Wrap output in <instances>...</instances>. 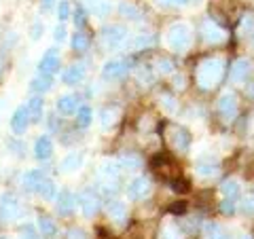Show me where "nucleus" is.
<instances>
[{
  "mask_svg": "<svg viewBox=\"0 0 254 239\" xmlns=\"http://www.w3.org/2000/svg\"><path fill=\"white\" fill-rule=\"evenodd\" d=\"M225 70H227V61L222 58H205L197 63L195 70V83L199 89L210 91L214 87H218L220 81L225 78Z\"/></svg>",
  "mask_w": 254,
  "mask_h": 239,
  "instance_id": "obj_1",
  "label": "nucleus"
},
{
  "mask_svg": "<svg viewBox=\"0 0 254 239\" xmlns=\"http://www.w3.org/2000/svg\"><path fill=\"white\" fill-rule=\"evenodd\" d=\"M165 41H168V47L172 51L185 53V51H189L190 43H193V30H190L189 23L176 21L168 28V32H165Z\"/></svg>",
  "mask_w": 254,
  "mask_h": 239,
  "instance_id": "obj_2",
  "label": "nucleus"
},
{
  "mask_svg": "<svg viewBox=\"0 0 254 239\" xmlns=\"http://www.w3.org/2000/svg\"><path fill=\"white\" fill-rule=\"evenodd\" d=\"M165 142L170 144L172 150L176 153H185L190 146V133L187 127H182L178 123H168L165 125Z\"/></svg>",
  "mask_w": 254,
  "mask_h": 239,
  "instance_id": "obj_3",
  "label": "nucleus"
},
{
  "mask_svg": "<svg viewBox=\"0 0 254 239\" xmlns=\"http://www.w3.org/2000/svg\"><path fill=\"white\" fill-rule=\"evenodd\" d=\"M218 115L225 123H233L237 119V113H240V102H237V95L233 91H225L218 98Z\"/></svg>",
  "mask_w": 254,
  "mask_h": 239,
  "instance_id": "obj_4",
  "label": "nucleus"
},
{
  "mask_svg": "<svg viewBox=\"0 0 254 239\" xmlns=\"http://www.w3.org/2000/svg\"><path fill=\"white\" fill-rule=\"evenodd\" d=\"M21 214V203L13 193H4L0 197V222L9 225V222L17 220Z\"/></svg>",
  "mask_w": 254,
  "mask_h": 239,
  "instance_id": "obj_5",
  "label": "nucleus"
},
{
  "mask_svg": "<svg viewBox=\"0 0 254 239\" xmlns=\"http://www.w3.org/2000/svg\"><path fill=\"white\" fill-rule=\"evenodd\" d=\"M125 41H127V30L123 26H108L100 34V43L104 49H119V47L125 45Z\"/></svg>",
  "mask_w": 254,
  "mask_h": 239,
  "instance_id": "obj_6",
  "label": "nucleus"
},
{
  "mask_svg": "<svg viewBox=\"0 0 254 239\" xmlns=\"http://www.w3.org/2000/svg\"><path fill=\"white\" fill-rule=\"evenodd\" d=\"M76 203H78V208H81L85 218H93L95 214H98V210H100V197L95 195L91 188L83 190V193L76 197Z\"/></svg>",
  "mask_w": 254,
  "mask_h": 239,
  "instance_id": "obj_7",
  "label": "nucleus"
},
{
  "mask_svg": "<svg viewBox=\"0 0 254 239\" xmlns=\"http://www.w3.org/2000/svg\"><path fill=\"white\" fill-rule=\"evenodd\" d=\"M129 72V61L127 60H108L102 68V78L104 81H117V78H123Z\"/></svg>",
  "mask_w": 254,
  "mask_h": 239,
  "instance_id": "obj_8",
  "label": "nucleus"
},
{
  "mask_svg": "<svg viewBox=\"0 0 254 239\" xmlns=\"http://www.w3.org/2000/svg\"><path fill=\"white\" fill-rule=\"evenodd\" d=\"M150 188H153V186H150V180L146 176H136L129 182V184H127L125 193H127V197H129V199L138 201V199H144V197L150 195Z\"/></svg>",
  "mask_w": 254,
  "mask_h": 239,
  "instance_id": "obj_9",
  "label": "nucleus"
},
{
  "mask_svg": "<svg viewBox=\"0 0 254 239\" xmlns=\"http://www.w3.org/2000/svg\"><path fill=\"white\" fill-rule=\"evenodd\" d=\"M201 36L208 45H220V43L227 41V32L222 30L218 23H214L212 19L201 23Z\"/></svg>",
  "mask_w": 254,
  "mask_h": 239,
  "instance_id": "obj_10",
  "label": "nucleus"
},
{
  "mask_svg": "<svg viewBox=\"0 0 254 239\" xmlns=\"http://www.w3.org/2000/svg\"><path fill=\"white\" fill-rule=\"evenodd\" d=\"M60 70V53L58 49H47L45 55L38 61V72L47 74V76H53L55 72Z\"/></svg>",
  "mask_w": 254,
  "mask_h": 239,
  "instance_id": "obj_11",
  "label": "nucleus"
},
{
  "mask_svg": "<svg viewBox=\"0 0 254 239\" xmlns=\"http://www.w3.org/2000/svg\"><path fill=\"white\" fill-rule=\"evenodd\" d=\"M74 208H76V197L70 190L64 188L55 195V210H58L60 216H70L74 212Z\"/></svg>",
  "mask_w": 254,
  "mask_h": 239,
  "instance_id": "obj_12",
  "label": "nucleus"
},
{
  "mask_svg": "<svg viewBox=\"0 0 254 239\" xmlns=\"http://www.w3.org/2000/svg\"><path fill=\"white\" fill-rule=\"evenodd\" d=\"M30 123H32V121H30L28 108H26V106L15 108V113H13V117H11V129H13V133H17V135L26 133L28 127H30Z\"/></svg>",
  "mask_w": 254,
  "mask_h": 239,
  "instance_id": "obj_13",
  "label": "nucleus"
},
{
  "mask_svg": "<svg viewBox=\"0 0 254 239\" xmlns=\"http://www.w3.org/2000/svg\"><path fill=\"white\" fill-rule=\"evenodd\" d=\"M218 172H220V165L216 159H197L195 174L199 178H214V176H218Z\"/></svg>",
  "mask_w": 254,
  "mask_h": 239,
  "instance_id": "obj_14",
  "label": "nucleus"
},
{
  "mask_svg": "<svg viewBox=\"0 0 254 239\" xmlns=\"http://www.w3.org/2000/svg\"><path fill=\"white\" fill-rule=\"evenodd\" d=\"M34 157L38 161H47L53 157V142L49 135H38L34 142Z\"/></svg>",
  "mask_w": 254,
  "mask_h": 239,
  "instance_id": "obj_15",
  "label": "nucleus"
},
{
  "mask_svg": "<svg viewBox=\"0 0 254 239\" xmlns=\"http://www.w3.org/2000/svg\"><path fill=\"white\" fill-rule=\"evenodd\" d=\"M250 70H252V63H250V60L240 58V60H235V61H233L231 72H229V74H231V81H233V83H244L246 78H248Z\"/></svg>",
  "mask_w": 254,
  "mask_h": 239,
  "instance_id": "obj_16",
  "label": "nucleus"
},
{
  "mask_svg": "<svg viewBox=\"0 0 254 239\" xmlns=\"http://www.w3.org/2000/svg\"><path fill=\"white\" fill-rule=\"evenodd\" d=\"M106 212H108V218L113 222H117V225H125V220H127V205L123 201H119V199L108 201Z\"/></svg>",
  "mask_w": 254,
  "mask_h": 239,
  "instance_id": "obj_17",
  "label": "nucleus"
},
{
  "mask_svg": "<svg viewBox=\"0 0 254 239\" xmlns=\"http://www.w3.org/2000/svg\"><path fill=\"white\" fill-rule=\"evenodd\" d=\"M83 78H85V66H83V63H72V66L66 68L62 72V83L64 85H70V87L78 85Z\"/></svg>",
  "mask_w": 254,
  "mask_h": 239,
  "instance_id": "obj_18",
  "label": "nucleus"
},
{
  "mask_svg": "<svg viewBox=\"0 0 254 239\" xmlns=\"http://www.w3.org/2000/svg\"><path fill=\"white\" fill-rule=\"evenodd\" d=\"M83 161H85V155L83 153H70V155H66L60 161V172H64V174L78 172L83 167Z\"/></svg>",
  "mask_w": 254,
  "mask_h": 239,
  "instance_id": "obj_19",
  "label": "nucleus"
},
{
  "mask_svg": "<svg viewBox=\"0 0 254 239\" xmlns=\"http://www.w3.org/2000/svg\"><path fill=\"white\" fill-rule=\"evenodd\" d=\"M28 115H30V121L32 123H41L43 121V113H45V100L43 95H32V98L28 100Z\"/></svg>",
  "mask_w": 254,
  "mask_h": 239,
  "instance_id": "obj_20",
  "label": "nucleus"
},
{
  "mask_svg": "<svg viewBox=\"0 0 254 239\" xmlns=\"http://www.w3.org/2000/svg\"><path fill=\"white\" fill-rule=\"evenodd\" d=\"M153 45H155L153 34H136V36H131L129 41H125V49L127 51H144Z\"/></svg>",
  "mask_w": 254,
  "mask_h": 239,
  "instance_id": "obj_21",
  "label": "nucleus"
},
{
  "mask_svg": "<svg viewBox=\"0 0 254 239\" xmlns=\"http://www.w3.org/2000/svg\"><path fill=\"white\" fill-rule=\"evenodd\" d=\"M119 172H121V167H119V161H110V159H106V161L100 163V178L106 180V184H110V182H115L119 178Z\"/></svg>",
  "mask_w": 254,
  "mask_h": 239,
  "instance_id": "obj_22",
  "label": "nucleus"
},
{
  "mask_svg": "<svg viewBox=\"0 0 254 239\" xmlns=\"http://www.w3.org/2000/svg\"><path fill=\"white\" fill-rule=\"evenodd\" d=\"M45 180V172L43 170H30L23 174L21 178V186L23 190H28V193H32V190H36V186L41 184V182Z\"/></svg>",
  "mask_w": 254,
  "mask_h": 239,
  "instance_id": "obj_23",
  "label": "nucleus"
},
{
  "mask_svg": "<svg viewBox=\"0 0 254 239\" xmlns=\"http://www.w3.org/2000/svg\"><path fill=\"white\" fill-rule=\"evenodd\" d=\"M36 227H38V233H41L43 237H55L58 235V225H55V220L51 216H45V214H41L36 220Z\"/></svg>",
  "mask_w": 254,
  "mask_h": 239,
  "instance_id": "obj_24",
  "label": "nucleus"
},
{
  "mask_svg": "<svg viewBox=\"0 0 254 239\" xmlns=\"http://www.w3.org/2000/svg\"><path fill=\"white\" fill-rule=\"evenodd\" d=\"M51 87H53V78H51V76L38 74L36 78H32L30 91H32V93H36V95H43V93H47V91H51Z\"/></svg>",
  "mask_w": 254,
  "mask_h": 239,
  "instance_id": "obj_25",
  "label": "nucleus"
},
{
  "mask_svg": "<svg viewBox=\"0 0 254 239\" xmlns=\"http://www.w3.org/2000/svg\"><path fill=\"white\" fill-rule=\"evenodd\" d=\"M78 108V98L76 95H62V98L58 100V110L62 115H74Z\"/></svg>",
  "mask_w": 254,
  "mask_h": 239,
  "instance_id": "obj_26",
  "label": "nucleus"
},
{
  "mask_svg": "<svg viewBox=\"0 0 254 239\" xmlns=\"http://www.w3.org/2000/svg\"><path fill=\"white\" fill-rule=\"evenodd\" d=\"M119 167L125 170V172H138L142 167V159L138 155H133V153H127V155H123L121 159H119Z\"/></svg>",
  "mask_w": 254,
  "mask_h": 239,
  "instance_id": "obj_27",
  "label": "nucleus"
},
{
  "mask_svg": "<svg viewBox=\"0 0 254 239\" xmlns=\"http://www.w3.org/2000/svg\"><path fill=\"white\" fill-rule=\"evenodd\" d=\"M240 190H242V186H240V182H237L235 178H229V180H225L220 184V193H222L225 199H237L240 197Z\"/></svg>",
  "mask_w": 254,
  "mask_h": 239,
  "instance_id": "obj_28",
  "label": "nucleus"
},
{
  "mask_svg": "<svg viewBox=\"0 0 254 239\" xmlns=\"http://www.w3.org/2000/svg\"><path fill=\"white\" fill-rule=\"evenodd\" d=\"M36 193L41 195L43 199H47V201H53L55 195H58V186H55V182L49 180V178H45L41 184L36 186Z\"/></svg>",
  "mask_w": 254,
  "mask_h": 239,
  "instance_id": "obj_29",
  "label": "nucleus"
},
{
  "mask_svg": "<svg viewBox=\"0 0 254 239\" xmlns=\"http://www.w3.org/2000/svg\"><path fill=\"white\" fill-rule=\"evenodd\" d=\"M85 2L91 9V13L98 15V17H106L110 13V0H85Z\"/></svg>",
  "mask_w": 254,
  "mask_h": 239,
  "instance_id": "obj_30",
  "label": "nucleus"
},
{
  "mask_svg": "<svg viewBox=\"0 0 254 239\" xmlns=\"http://www.w3.org/2000/svg\"><path fill=\"white\" fill-rule=\"evenodd\" d=\"M70 45H72V49L74 51H87L89 49V45H91V38L85 34V32H74L72 34V41H70Z\"/></svg>",
  "mask_w": 254,
  "mask_h": 239,
  "instance_id": "obj_31",
  "label": "nucleus"
},
{
  "mask_svg": "<svg viewBox=\"0 0 254 239\" xmlns=\"http://www.w3.org/2000/svg\"><path fill=\"white\" fill-rule=\"evenodd\" d=\"M205 237L208 239H229L227 237V231L222 229L218 222H205Z\"/></svg>",
  "mask_w": 254,
  "mask_h": 239,
  "instance_id": "obj_32",
  "label": "nucleus"
},
{
  "mask_svg": "<svg viewBox=\"0 0 254 239\" xmlns=\"http://www.w3.org/2000/svg\"><path fill=\"white\" fill-rule=\"evenodd\" d=\"M91 119H93V113H91V108L87 106V104L76 108V125L78 127H89L91 125Z\"/></svg>",
  "mask_w": 254,
  "mask_h": 239,
  "instance_id": "obj_33",
  "label": "nucleus"
},
{
  "mask_svg": "<svg viewBox=\"0 0 254 239\" xmlns=\"http://www.w3.org/2000/svg\"><path fill=\"white\" fill-rule=\"evenodd\" d=\"M102 127L104 129H108L110 125H115L117 123V119H119V108L117 106H106L104 110H102Z\"/></svg>",
  "mask_w": 254,
  "mask_h": 239,
  "instance_id": "obj_34",
  "label": "nucleus"
},
{
  "mask_svg": "<svg viewBox=\"0 0 254 239\" xmlns=\"http://www.w3.org/2000/svg\"><path fill=\"white\" fill-rule=\"evenodd\" d=\"M161 239H185L182 231L178 229V225L174 222H165L163 229H161Z\"/></svg>",
  "mask_w": 254,
  "mask_h": 239,
  "instance_id": "obj_35",
  "label": "nucleus"
},
{
  "mask_svg": "<svg viewBox=\"0 0 254 239\" xmlns=\"http://www.w3.org/2000/svg\"><path fill=\"white\" fill-rule=\"evenodd\" d=\"M155 74H161V76H165V74H172L174 72V61L172 60H168V58H159L157 61H155Z\"/></svg>",
  "mask_w": 254,
  "mask_h": 239,
  "instance_id": "obj_36",
  "label": "nucleus"
},
{
  "mask_svg": "<svg viewBox=\"0 0 254 239\" xmlns=\"http://www.w3.org/2000/svg\"><path fill=\"white\" fill-rule=\"evenodd\" d=\"M254 32V13H244L242 15V21H240V34H252Z\"/></svg>",
  "mask_w": 254,
  "mask_h": 239,
  "instance_id": "obj_37",
  "label": "nucleus"
},
{
  "mask_svg": "<svg viewBox=\"0 0 254 239\" xmlns=\"http://www.w3.org/2000/svg\"><path fill=\"white\" fill-rule=\"evenodd\" d=\"M153 81H155V70L150 68V66H142V68L138 70V83L150 85Z\"/></svg>",
  "mask_w": 254,
  "mask_h": 239,
  "instance_id": "obj_38",
  "label": "nucleus"
},
{
  "mask_svg": "<svg viewBox=\"0 0 254 239\" xmlns=\"http://www.w3.org/2000/svg\"><path fill=\"white\" fill-rule=\"evenodd\" d=\"M235 210H237V199H222L220 212L225 214V216H231V214H235Z\"/></svg>",
  "mask_w": 254,
  "mask_h": 239,
  "instance_id": "obj_39",
  "label": "nucleus"
},
{
  "mask_svg": "<svg viewBox=\"0 0 254 239\" xmlns=\"http://www.w3.org/2000/svg\"><path fill=\"white\" fill-rule=\"evenodd\" d=\"M242 210H244V214H254V190L246 193L244 201H242Z\"/></svg>",
  "mask_w": 254,
  "mask_h": 239,
  "instance_id": "obj_40",
  "label": "nucleus"
},
{
  "mask_svg": "<svg viewBox=\"0 0 254 239\" xmlns=\"http://www.w3.org/2000/svg\"><path fill=\"white\" fill-rule=\"evenodd\" d=\"M68 17H70V2H68V0H60V4H58V19L66 21Z\"/></svg>",
  "mask_w": 254,
  "mask_h": 239,
  "instance_id": "obj_41",
  "label": "nucleus"
},
{
  "mask_svg": "<svg viewBox=\"0 0 254 239\" xmlns=\"http://www.w3.org/2000/svg\"><path fill=\"white\" fill-rule=\"evenodd\" d=\"M159 100H161V104H163V108L168 110V113H174V110L178 108L176 104H174V98L170 93H161V95H159Z\"/></svg>",
  "mask_w": 254,
  "mask_h": 239,
  "instance_id": "obj_42",
  "label": "nucleus"
},
{
  "mask_svg": "<svg viewBox=\"0 0 254 239\" xmlns=\"http://www.w3.org/2000/svg\"><path fill=\"white\" fill-rule=\"evenodd\" d=\"M121 15H125V17H129V19H138L140 17V13L136 6H131V4H123L121 6Z\"/></svg>",
  "mask_w": 254,
  "mask_h": 239,
  "instance_id": "obj_43",
  "label": "nucleus"
},
{
  "mask_svg": "<svg viewBox=\"0 0 254 239\" xmlns=\"http://www.w3.org/2000/svg\"><path fill=\"white\" fill-rule=\"evenodd\" d=\"M66 34H68V32H66V28H64V26H55V30H53V38H55L58 43H64V41H66Z\"/></svg>",
  "mask_w": 254,
  "mask_h": 239,
  "instance_id": "obj_44",
  "label": "nucleus"
},
{
  "mask_svg": "<svg viewBox=\"0 0 254 239\" xmlns=\"http://www.w3.org/2000/svg\"><path fill=\"white\" fill-rule=\"evenodd\" d=\"M68 239H89V237H87V233L83 229H70L68 231Z\"/></svg>",
  "mask_w": 254,
  "mask_h": 239,
  "instance_id": "obj_45",
  "label": "nucleus"
},
{
  "mask_svg": "<svg viewBox=\"0 0 254 239\" xmlns=\"http://www.w3.org/2000/svg\"><path fill=\"white\" fill-rule=\"evenodd\" d=\"M41 34H43V23H34L32 30H30V38H32V41H38Z\"/></svg>",
  "mask_w": 254,
  "mask_h": 239,
  "instance_id": "obj_46",
  "label": "nucleus"
},
{
  "mask_svg": "<svg viewBox=\"0 0 254 239\" xmlns=\"http://www.w3.org/2000/svg\"><path fill=\"white\" fill-rule=\"evenodd\" d=\"M74 21H76V26H85V11L78 6L76 9V17H74Z\"/></svg>",
  "mask_w": 254,
  "mask_h": 239,
  "instance_id": "obj_47",
  "label": "nucleus"
},
{
  "mask_svg": "<svg viewBox=\"0 0 254 239\" xmlns=\"http://www.w3.org/2000/svg\"><path fill=\"white\" fill-rule=\"evenodd\" d=\"M153 2L159 6H172V4H176V0H153Z\"/></svg>",
  "mask_w": 254,
  "mask_h": 239,
  "instance_id": "obj_48",
  "label": "nucleus"
},
{
  "mask_svg": "<svg viewBox=\"0 0 254 239\" xmlns=\"http://www.w3.org/2000/svg\"><path fill=\"white\" fill-rule=\"evenodd\" d=\"M174 85H176V89H182L185 87V76H176L174 78Z\"/></svg>",
  "mask_w": 254,
  "mask_h": 239,
  "instance_id": "obj_49",
  "label": "nucleus"
},
{
  "mask_svg": "<svg viewBox=\"0 0 254 239\" xmlns=\"http://www.w3.org/2000/svg\"><path fill=\"white\" fill-rule=\"evenodd\" d=\"M55 0H43V11H49L51 6H53Z\"/></svg>",
  "mask_w": 254,
  "mask_h": 239,
  "instance_id": "obj_50",
  "label": "nucleus"
},
{
  "mask_svg": "<svg viewBox=\"0 0 254 239\" xmlns=\"http://www.w3.org/2000/svg\"><path fill=\"white\" fill-rule=\"evenodd\" d=\"M248 95H252V98H254V83L248 87Z\"/></svg>",
  "mask_w": 254,
  "mask_h": 239,
  "instance_id": "obj_51",
  "label": "nucleus"
},
{
  "mask_svg": "<svg viewBox=\"0 0 254 239\" xmlns=\"http://www.w3.org/2000/svg\"><path fill=\"white\" fill-rule=\"evenodd\" d=\"M189 0H176V4H187Z\"/></svg>",
  "mask_w": 254,
  "mask_h": 239,
  "instance_id": "obj_52",
  "label": "nucleus"
},
{
  "mask_svg": "<svg viewBox=\"0 0 254 239\" xmlns=\"http://www.w3.org/2000/svg\"><path fill=\"white\" fill-rule=\"evenodd\" d=\"M2 63H4V61H2V60H0V72H2Z\"/></svg>",
  "mask_w": 254,
  "mask_h": 239,
  "instance_id": "obj_53",
  "label": "nucleus"
},
{
  "mask_svg": "<svg viewBox=\"0 0 254 239\" xmlns=\"http://www.w3.org/2000/svg\"><path fill=\"white\" fill-rule=\"evenodd\" d=\"M23 239H36V237H23Z\"/></svg>",
  "mask_w": 254,
  "mask_h": 239,
  "instance_id": "obj_54",
  "label": "nucleus"
},
{
  "mask_svg": "<svg viewBox=\"0 0 254 239\" xmlns=\"http://www.w3.org/2000/svg\"><path fill=\"white\" fill-rule=\"evenodd\" d=\"M242 239H252V237H242Z\"/></svg>",
  "mask_w": 254,
  "mask_h": 239,
  "instance_id": "obj_55",
  "label": "nucleus"
},
{
  "mask_svg": "<svg viewBox=\"0 0 254 239\" xmlns=\"http://www.w3.org/2000/svg\"><path fill=\"white\" fill-rule=\"evenodd\" d=\"M0 239H9V237H0Z\"/></svg>",
  "mask_w": 254,
  "mask_h": 239,
  "instance_id": "obj_56",
  "label": "nucleus"
}]
</instances>
